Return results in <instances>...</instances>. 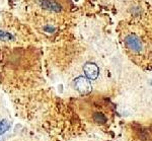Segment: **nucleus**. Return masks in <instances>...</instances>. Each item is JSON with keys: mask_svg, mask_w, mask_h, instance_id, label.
<instances>
[{"mask_svg": "<svg viewBox=\"0 0 152 141\" xmlns=\"http://www.w3.org/2000/svg\"><path fill=\"white\" fill-rule=\"evenodd\" d=\"M74 85L77 91H79L82 95H86V93L91 91V84H90L89 80L87 78L83 77V76H79V77L75 79Z\"/></svg>", "mask_w": 152, "mask_h": 141, "instance_id": "2", "label": "nucleus"}, {"mask_svg": "<svg viewBox=\"0 0 152 141\" xmlns=\"http://www.w3.org/2000/svg\"><path fill=\"white\" fill-rule=\"evenodd\" d=\"M12 39V36L9 33L0 31V41H10Z\"/></svg>", "mask_w": 152, "mask_h": 141, "instance_id": "7", "label": "nucleus"}, {"mask_svg": "<svg viewBox=\"0 0 152 141\" xmlns=\"http://www.w3.org/2000/svg\"><path fill=\"white\" fill-rule=\"evenodd\" d=\"M39 4L44 9H47L49 11L53 12H59L62 9V6L56 0H38Z\"/></svg>", "mask_w": 152, "mask_h": 141, "instance_id": "4", "label": "nucleus"}, {"mask_svg": "<svg viewBox=\"0 0 152 141\" xmlns=\"http://www.w3.org/2000/svg\"><path fill=\"white\" fill-rule=\"evenodd\" d=\"M83 71H84L86 77L91 79V80H95V79L99 77V66L95 63H91V62L86 63L83 66Z\"/></svg>", "mask_w": 152, "mask_h": 141, "instance_id": "3", "label": "nucleus"}, {"mask_svg": "<svg viewBox=\"0 0 152 141\" xmlns=\"http://www.w3.org/2000/svg\"><path fill=\"white\" fill-rule=\"evenodd\" d=\"M92 119H94V122L99 123H99L100 124H104V123L107 122V117H105L102 113H99V112L94 113V115H92Z\"/></svg>", "mask_w": 152, "mask_h": 141, "instance_id": "5", "label": "nucleus"}, {"mask_svg": "<svg viewBox=\"0 0 152 141\" xmlns=\"http://www.w3.org/2000/svg\"><path fill=\"white\" fill-rule=\"evenodd\" d=\"M9 128H10V124H9V122H7V121H5V120L0 121V135L3 134V133H5Z\"/></svg>", "mask_w": 152, "mask_h": 141, "instance_id": "6", "label": "nucleus"}, {"mask_svg": "<svg viewBox=\"0 0 152 141\" xmlns=\"http://www.w3.org/2000/svg\"><path fill=\"white\" fill-rule=\"evenodd\" d=\"M125 44L127 48L134 53H140L143 51V44L141 40L134 34H130L125 37Z\"/></svg>", "mask_w": 152, "mask_h": 141, "instance_id": "1", "label": "nucleus"}]
</instances>
